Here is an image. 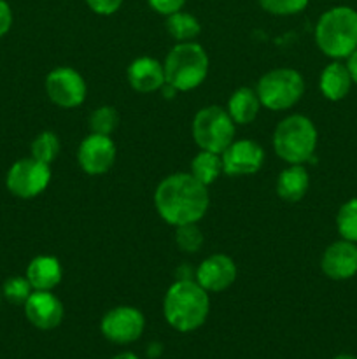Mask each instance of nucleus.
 Instances as JSON below:
<instances>
[{"label":"nucleus","mask_w":357,"mask_h":359,"mask_svg":"<svg viewBox=\"0 0 357 359\" xmlns=\"http://www.w3.org/2000/svg\"><path fill=\"white\" fill-rule=\"evenodd\" d=\"M154 205L161 219L170 226L200 223L210 205L209 186L189 172H177L158 184Z\"/></svg>","instance_id":"nucleus-1"},{"label":"nucleus","mask_w":357,"mask_h":359,"mask_svg":"<svg viewBox=\"0 0 357 359\" xmlns=\"http://www.w3.org/2000/svg\"><path fill=\"white\" fill-rule=\"evenodd\" d=\"M210 312L209 293L196 280L178 279L168 287L163 314L168 325L181 333L195 332L205 325Z\"/></svg>","instance_id":"nucleus-2"},{"label":"nucleus","mask_w":357,"mask_h":359,"mask_svg":"<svg viewBox=\"0 0 357 359\" xmlns=\"http://www.w3.org/2000/svg\"><path fill=\"white\" fill-rule=\"evenodd\" d=\"M315 44L332 60H345L357 49V11L336 6L321 14L314 30Z\"/></svg>","instance_id":"nucleus-3"},{"label":"nucleus","mask_w":357,"mask_h":359,"mask_svg":"<svg viewBox=\"0 0 357 359\" xmlns=\"http://www.w3.org/2000/svg\"><path fill=\"white\" fill-rule=\"evenodd\" d=\"M318 133L314 121L303 114H290L273 132V151L289 165H304L314 160Z\"/></svg>","instance_id":"nucleus-4"},{"label":"nucleus","mask_w":357,"mask_h":359,"mask_svg":"<svg viewBox=\"0 0 357 359\" xmlns=\"http://www.w3.org/2000/svg\"><path fill=\"white\" fill-rule=\"evenodd\" d=\"M164 81L175 91L196 90L209 76L210 60L196 41L177 42L164 58Z\"/></svg>","instance_id":"nucleus-5"},{"label":"nucleus","mask_w":357,"mask_h":359,"mask_svg":"<svg viewBox=\"0 0 357 359\" xmlns=\"http://www.w3.org/2000/svg\"><path fill=\"white\" fill-rule=\"evenodd\" d=\"M258 97L268 111H287L301 100L304 93V79L296 69L279 67L262 74L258 81Z\"/></svg>","instance_id":"nucleus-6"},{"label":"nucleus","mask_w":357,"mask_h":359,"mask_svg":"<svg viewBox=\"0 0 357 359\" xmlns=\"http://www.w3.org/2000/svg\"><path fill=\"white\" fill-rule=\"evenodd\" d=\"M192 139L203 151L220 154L234 140L237 125L220 105L202 107L192 118Z\"/></svg>","instance_id":"nucleus-7"},{"label":"nucleus","mask_w":357,"mask_h":359,"mask_svg":"<svg viewBox=\"0 0 357 359\" xmlns=\"http://www.w3.org/2000/svg\"><path fill=\"white\" fill-rule=\"evenodd\" d=\"M49 182H51V167L44 161L35 160L34 156L21 158L10 165L6 177L7 189L14 196L23 200L35 198L44 193Z\"/></svg>","instance_id":"nucleus-8"},{"label":"nucleus","mask_w":357,"mask_h":359,"mask_svg":"<svg viewBox=\"0 0 357 359\" xmlns=\"http://www.w3.org/2000/svg\"><path fill=\"white\" fill-rule=\"evenodd\" d=\"M46 93L58 107L76 109L86 100L88 86L84 77L76 69L56 67L46 77Z\"/></svg>","instance_id":"nucleus-9"},{"label":"nucleus","mask_w":357,"mask_h":359,"mask_svg":"<svg viewBox=\"0 0 357 359\" xmlns=\"http://www.w3.org/2000/svg\"><path fill=\"white\" fill-rule=\"evenodd\" d=\"M146 328V318L142 312L130 305H119L111 309L102 318L100 330L102 335L112 344L128 346L142 337Z\"/></svg>","instance_id":"nucleus-10"},{"label":"nucleus","mask_w":357,"mask_h":359,"mask_svg":"<svg viewBox=\"0 0 357 359\" xmlns=\"http://www.w3.org/2000/svg\"><path fill=\"white\" fill-rule=\"evenodd\" d=\"M118 149L111 135L90 133L77 147V163L88 175L107 174L115 163Z\"/></svg>","instance_id":"nucleus-11"},{"label":"nucleus","mask_w":357,"mask_h":359,"mask_svg":"<svg viewBox=\"0 0 357 359\" xmlns=\"http://www.w3.org/2000/svg\"><path fill=\"white\" fill-rule=\"evenodd\" d=\"M223 172L231 177L252 175L261 170L265 163V151L258 142L248 139H234L226 149L220 153Z\"/></svg>","instance_id":"nucleus-12"},{"label":"nucleus","mask_w":357,"mask_h":359,"mask_svg":"<svg viewBox=\"0 0 357 359\" xmlns=\"http://www.w3.org/2000/svg\"><path fill=\"white\" fill-rule=\"evenodd\" d=\"M238 276L237 263L227 255H210L196 269V283L206 293H220L234 284Z\"/></svg>","instance_id":"nucleus-13"},{"label":"nucleus","mask_w":357,"mask_h":359,"mask_svg":"<svg viewBox=\"0 0 357 359\" xmlns=\"http://www.w3.org/2000/svg\"><path fill=\"white\" fill-rule=\"evenodd\" d=\"M24 316L37 330H55L62 325L65 309L52 291H34L24 302Z\"/></svg>","instance_id":"nucleus-14"},{"label":"nucleus","mask_w":357,"mask_h":359,"mask_svg":"<svg viewBox=\"0 0 357 359\" xmlns=\"http://www.w3.org/2000/svg\"><path fill=\"white\" fill-rule=\"evenodd\" d=\"M321 270L331 280H349L357 273V245L350 241H336L326 248Z\"/></svg>","instance_id":"nucleus-15"},{"label":"nucleus","mask_w":357,"mask_h":359,"mask_svg":"<svg viewBox=\"0 0 357 359\" xmlns=\"http://www.w3.org/2000/svg\"><path fill=\"white\" fill-rule=\"evenodd\" d=\"M128 83L136 93H154L167 84L164 81V67L150 56H140L133 60L128 67Z\"/></svg>","instance_id":"nucleus-16"},{"label":"nucleus","mask_w":357,"mask_h":359,"mask_svg":"<svg viewBox=\"0 0 357 359\" xmlns=\"http://www.w3.org/2000/svg\"><path fill=\"white\" fill-rule=\"evenodd\" d=\"M24 277L34 291H52L63 279L62 263L55 256H37L28 263Z\"/></svg>","instance_id":"nucleus-17"},{"label":"nucleus","mask_w":357,"mask_h":359,"mask_svg":"<svg viewBox=\"0 0 357 359\" xmlns=\"http://www.w3.org/2000/svg\"><path fill=\"white\" fill-rule=\"evenodd\" d=\"M352 84L354 81L346 69V63H342L340 60H332L329 65H326L321 72V79H318L321 93L331 102L343 100L350 93Z\"/></svg>","instance_id":"nucleus-18"},{"label":"nucleus","mask_w":357,"mask_h":359,"mask_svg":"<svg viewBox=\"0 0 357 359\" xmlns=\"http://www.w3.org/2000/svg\"><path fill=\"white\" fill-rule=\"evenodd\" d=\"M308 188H310V175L304 165H287L276 179V195L284 202H300L308 193Z\"/></svg>","instance_id":"nucleus-19"},{"label":"nucleus","mask_w":357,"mask_h":359,"mask_svg":"<svg viewBox=\"0 0 357 359\" xmlns=\"http://www.w3.org/2000/svg\"><path fill=\"white\" fill-rule=\"evenodd\" d=\"M261 107L262 105L255 88L241 86L231 93L226 111L234 121V125H251L258 118Z\"/></svg>","instance_id":"nucleus-20"},{"label":"nucleus","mask_w":357,"mask_h":359,"mask_svg":"<svg viewBox=\"0 0 357 359\" xmlns=\"http://www.w3.org/2000/svg\"><path fill=\"white\" fill-rule=\"evenodd\" d=\"M189 174L195 175L205 186L214 184L219 179V175L224 174L220 154L212 153V151L200 149V153L191 160V170H189Z\"/></svg>","instance_id":"nucleus-21"},{"label":"nucleus","mask_w":357,"mask_h":359,"mask_svg":"<svg viewBox=\"0 0 357 359\" xmlns=\"http://www.w3.org/2000/svg\"><path fill=\"white\" fill-rule=\"evenodd\" d=\"M167 32L175 42H191L202 32L198 18L192 16L186 11H177V13L167 16Z\"/></svg>","instance_id":"nucleus-22"},{"label":"nucleus","mask_w":357,"mask_h":359,"mask_svg":"<svg viewBox=\"0 0 357 359\" xmlns=\"http://www.w3.org/2000/svg\"><path fill=\"white\" fill-rule=\"evenodd\" d=\"M62 151V142L55 132H42L31 140L30 153L35 160L51 165Z\"/></svg>","instance_id":"nucleus-23"},{"label":"nucleus","mask_w":357,"mask_h":359,"mask_svg":"<svg viewBox=\"0 0 357 359\" xmlns=\"http://www.w3.org/2000/svg\"><path fill=\"white\" fill-rule=\"evenodd\" d=\"M336 230L343 241L357 244V198L349 200L336 214Z\"/></svg>","instance_id":"nucleus-24"},{"label":"nucleus","mask_w":357,"mask_h":359,"mask_svg":"<svg viewBox=\"0 0 357 359\" xmlns=\"http://www.w3.org/2000/svg\"><path fill=\"white\" fill-rule=\"evenodd\" d=\"M90 132L100 133V135H112L119 125V112L112 105H100L90 114Z\"/></svg>","instance_id":"nucleus-25"},{"label":"nucleus","mask_w":357,"mask_h":359,"mask_svg":"<svg viewBox=\"0 0 357 359\" xmlns=\"http://www.w3.org/2000/svg\"><path fill=\"white\" fill-rule=\"evenodd\" d=\"M203 231L200 230L198 223L182 224L175 228V244L186 255H195L203 245Z\"/></svg>","instance_id":"nucleus-26"},{"label":"nucleus","mask_w":357,"mask_h":359,"mask_svg":"<svg viewBox=\"0 0 357 359\" xmlns=\"http://www.w3.org/2000/svg\"><path fill=\"white\" fill-rule=\"evenodd\" d=\"M34 293V287L30 286L27 277L21 276H13L4 283L2 294L7 302L14 305H24V302L28 300V297Z\"/></svg>","instance_id":"nucleus-27"},{"label":"nucleus","mask_w":357,"mask_h":359,"mask_svg":"<svg viewBox=\"0 0 357 359\" xmlns=\"http://www.w3.org/2000/svg\"><path fill=\"white\" fill-rule=\"evenodd\" d=\"M262 11L273 16H293L307 9L310 0H258Z\"/></svg>","instance_id":"nucleus-28"},{"label":"nucleus","mask_w":357,"mask_h":359,"mask_svg":"<svg viewBox=\"0 0 357 359\" xmlns=\"http://www.w3.org/2000/svg\"><path fill=\"white\" fill-rule=\"evenodd\" d=\"M94 14L100 16H111V14L118 13L122 6V0H84Z\"/></svg>","instance_id":"nucleus-29"},{"label":"nucleus","mask_w":357,"mask_h":359,"mask_svg":"<svg viewBox=\"0 0 357 359\" xmlns=\"http://www.w3.org/2000/svg\"><path fill=\"white\" fill-rule=\"evenodd\" d=\"M147 4L161 16H170V14L184 9L186 0H147Z\"/></svg>","instance_id":"nucleus-30"},{"label":"nucleus","mask_w":357,"mask_h":359,"mask_svg":"<svg viewBox=\"0 0 357 359\" xmlns=\"http://www.w3.org/2000/svg\"><path fill=\"white\" fill-rule=\"evenodd\" d=\"M13 27V9L6 0H0V39Z\"/></svg>","instance_id":"nucleus-31"},{"label":"nucleus","mask_w":357,"mask_h":359,"mask_svg":"<svg viewBox=\"0 0 357 359\" xmlns=\"http://www.w3.org/2000/svg\"><path fill=\"white\" fill-rule=\"evenodd\" d=\"M346 69H349L352 81L357 84V49L346 58Z\"/></svg>","instance_id":"nucleus-32"},{"label":"nucleus","mask_w":357,"mask_h":359,"mask_svg":"<svg viewBox=\"0 0 357 359\" xmlns=\"http://www.w3.org/2000/svg\"><path fill=\"white\" fill-rule=\"evenodd\" d=\"M112 359H139V358H136L133 353H128V351H126V353H119L118 356H114Z\"/></svg>","instance_id":"nucleus-33"},{"label":"nucleus","mask_w":357,"mask_h":359,"mask_svg":"<svg viewBox=\"0 0 357 359\" xmlns=\"http://www.w3.org/2000/svg\"><path fill=\"white\" fill-rule=\"evenodd\" d=\"M335 359H357V358L352 356V354H338Z\"/></svg>","instance_id":"nucleus-34"},{"label":"nucleus","mask_w":357,"mask_h":359,"mask_svg":"<svg viewBox=\"0 0 357 359\" xmlns=\"http://www.w3.org/2000/svg\"><path fill=\"white\" fill-rule=\"evenodd\" d=\"M0 300H2V297H0Z\"/></svg>","instance_id":"nucleus-35"}]
</instances>
